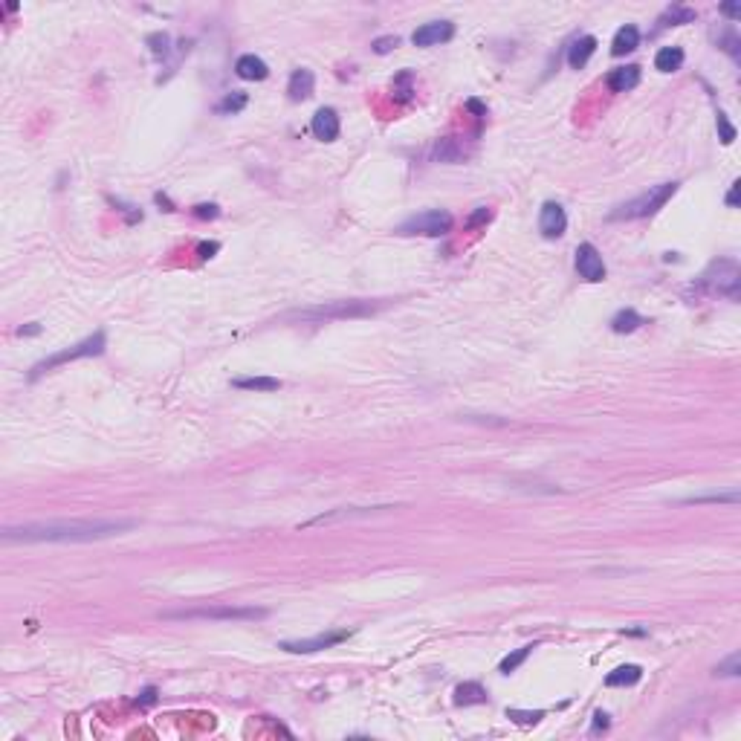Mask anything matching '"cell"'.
Returning a JSON list of instances; mask_svg holds the SVG:
<instances>
[{
    "mask_svg": "<svg viewBox=\"0 0 741 741\" xmlns=\"http://www.w3.org/2000/svg\"><path fill=\"white\" fill-rule=\"evenodd\" d=\"M136 527L134 518H73V521H33L6 527V542H99Z\"/></svg>",
    "mask_w": 741,
    "mask_h": 741,
    "instance_id": "obj_1",
    "label": "cell"
},
{
    "mask_svg": "<svg viewBox=\"0 0 741 741\" xmlns=\"http://www.w3.org/2000/svg\"><path fill=\"white\" fill-rule=\"evenodd\" d=\"M388 301H365V298H348V301H325V304H316V307H307V310H293L287 313L290 322H313V325H322V322H339V319H362V316H370L383 310Z\"/></svg>",
    "mask_w": 741,
    "mask_h": 741,
    "instance_id": "obj_2",
    "label": "cell"
},
{
    "mask_svg": "<svg viewBox=\"0 0 741 741\" xmlns=\"http://www.w3.org/2000/svg\"><path fill=\"white\" fill-rule=\"evenodd\" d=\"M677 192V182H660V185H652L648 192L620 203L611 214L608 221H640V218H652L655 211H660Z\"/></svg>",
    "mask_w": 741,
    "mask_h": 741,
    "instance_id": "obj_3",
    "label": "cell"
},
{
    "mask_svg": "<svg viewBox=\"0 0 741 741\" xmlns=\"http://www.w3.org/2000/svg\"><path fill=\"white\" fill-rule=\"evenodd\" d=\"M698 287L713 296H727L730 301H738L741 296V269L733 258H718L706 267V272L698 278Z\"/></svg>",
    "mask_w": 741,
    "mask_h": 741,
    "instance_id": "obj_4",
    "label": "cell"
},
{
    "mask_svg": "<svg viewBox=\"0 0 741 741\" xmlns=\"http://www.w3.org/2000/svg\"><path fill=\"white\" fill-rule=\"evenodd\" d=\"M163 617L165 620H261V617H267V611L252 605H200L182 611H163Z\"/></svg>",
    "mask_w": 741,
    "mask_h": 741,
    "instance_id": "obj_5",
    "label": "cell"
},
{
    "mask_svg": "<svg viewBox=\"0 0 741 741\" xmlns=\"http://www.w3.org/2000/svg\"><path fill=\"white\" fill-rule=\"evenodd\" d=\"M105 345H107L105 333L96 330L93 336H87L84 342H78V345H73V348H67V351H58V354L41 359L38 365H33V370H29V380L44 377L47 370H52V368H58V365H67V362H76V359H84V356H99V354H105Z\"/></svg>",
    "mask_w": 741,
    "mask_h": 741,
    "instance_id": "obj_6",
    "label": "cell"
},
{
    "mask_svg": "<svg viewBox=\"0 0 741 741\" xmlns=\"http://www.w3.org/2000/svg\"><path fill=\"white\" fill-rule=\"evenodd\" d=\"M452 223H455V218L449 211H443V209H428V211H420V214H414V218H409V221H403L397 226V232L399 235H428V238H440V235H446L449 229H452Z\"/></svg>",
    "mask_w": 741,
    "mask_h": 741,
    "instance_id": "obj_7",
    "label": "cell"
},
{
    "mask_svg": "<svg viewBox=\"0 0 741 741\" xmlns=\"http://www.w3.org/2000/svg\"><path fill=\"white\" fill-rule=\"evenodd\" d=\"M351 631H327V634H316V637H304V640H284L278 648H284L290 655H310V652H322V648H330L336 643L348 640Z\"/></svg>",
    "mask_w": 741,
    "mask_h": 741,
    "instance_id": "obj_8",
    "label": "cell"
},
{
    "mask_svg": "<svg viewBox=\"0 0 741 741\" xmlns=\"http://www.w3.org/2000/svg\"><path fill=\"white\" fill-rule=\"evenodd\" d=\"M576 269L579 275L585 278V281H602L605 278V264H602V255L597 252V246L594 243H579L576 246Z\"/></svg>",
    "mask_w": 741,
    "mask_h": 741,
    "instance_id": "obj_9",
    "label": "cell"
},
{
    "mask_svg": "<svg viewBox=\"0 0 741 741\" xmlns=\"http://www.w3.org/2000/svg\"><path fill=\"white\" fill-rule=\"evenodd\" d=\"M565 229H568V214H565V209H562L559 203L547 200V203L542 206V211H539V232H542V238L556 240V238L565 235Z\"/></svg>",
    "mask_w": 741,
    "mask_h": 741,
    "instance_id": "obj_10",
    "label": "cell"
},
{
    "mask_svg": "<svg viewBox=\"0 0 741 741\" xmlns=\"http://www.w3.org/2000/svg\"><path fill=\"white\" fill-rule=\"evenodd\" d=\"M452 35H455L452 21H431V23H423V26L414 29L412 44L414 47H438V44L452 41Z\"/></svg>",
    "mask_w": 741,
    "mask_h": 741,
    "instance_id": "obj_11",
    "label": "cell"
},
{
    "mask_svg": "<svg viewBox=\"0 0 741 741\" xmlns=\"http://www.w3.org/2000/svg\"><path fill=\"white\" fill-rule=\"evenodd\" d=\"M310 131H313V136L322 139V142H333V139H339V131H342V125H339L336 110H333V107H322V110H316V116H313V122H310Z\"/></svg>",
    "mask_w": 741,
    "mask_h": 741,
    "instance_id": "obj_12",
    "label": "cell"
},
{
    "mask_svg": "<svg viewBox=\"0 0 741 741\" xmlns=\"http://www.w3.org/2000/svg\"><path fill=\"white\" fill-rule=\"evenodd\" d=\"M605 84L611 93H629L640 84V67L637 64H629V67H617L605 76Z\"/></svg>",
    "mask_w": 741,
    "mask_h": 741,
    "instance_id": "obj_13",
    "label": "cell"
},
{
    "mask_svg": "<svg viewBox=\"0 0 741 741\" xmlns=\"http://www.w3.org/2000/svg\"><path fill=\"white\" fill-rule=\"evenodd\" d=\"M235 73L243 78V81H264L269 76V67H267V61L258 58V55H240L235 61Z\"/></svg>",
    "mask_w": 741,
    "mask_h": 741,
    "instance_id": "obj_14",
    "label": "cell"
},
{
    "mask_svg": "<svg viewBox=\"0 0 741 741\" xmlns=\"http://www.w3.org/2000/svg\"><path fill=\"white\" fill-rule=\"evenodd\" d=\"M313 87H316V76L310 70H296L290 76V84H287V96L293 102H304L313 96Z\"/></svg>",
    "mask_w": 741,
    "mask_h": 741,
    "instance_id": "obj_15",
    "label": "cell"
},
{
    "mask_svg": "<svg viewBox=\"0 0 741 741\" xmlns=\"http://www.w3.org/2000/svg\"><path fill=\"white\" fill-rule=\"evenodd\" d=\"M594 52H597V38H594V35H582V38H576V41L571 44V49H568V64H571L573 70H582V67L591 61Z\"/></svg>",
    "mask_w": 741,
    "mask_h": 741,
    "instance_id": "obj_16",
    "label": "cell"
},
{
    "mask_svg": "<svg viewBox=\"0 0 741 741\" xmlns=\"http://www.w3.org/2000/svg\"><path fill=\"white\" fill-rule=\"evenodd\" d=\"M637 44H640V29H637V26H631V23H626V26H620V29H617V35H614V41H611V55H626V52H634V49H637Z\"/></svg>",
    "mask_w": 741,
    "mask_h": 741,
    "instance_id": "obj_17",
    "label": "cell"
},
{
    "mask_svg": "<svg viewBox=\"0 0 741 741\" xmlns=\"http://www.w3.org/2000/svg\"><path fill=\"white\" fill-rule=\"evenodd\" d=\"M643 677V669L629 663V666H617L614 672H608L605 677V687H634L637 681Z\"/></svg>",
    "mask_w": 741,
    "mask_h": 741,
    "instance_id": "obj_18",
    "label": "cell"
},
{
    "mask_svg": "<svg viewBox=\"0 0 741 741\" xmlns=\"http://www.w3.org/2000/svg\"><path fill=\"white\" fill-rule=\"evenodd\" d=\"M681 64H684L681 47H663L655 55V70H660V73H675V70H681Z\"/></svg>",
    "mask_w": 741,
    "mask_h": 741,
    "instance_id": "obj_19",
    "label": "cell"
},
{
    "mask_svg": "<svg viewBox=\"0 0 741 741\" xmlns=\"http://www.w3.org/2000/svg\"><path fill=\"white\" fill-rule=\"evenodd\" d=\"M455 704L457 706H472V704H486V689L475 681H467L455 689Z\"/></svg>",
    "mask_w": 741,
    "mask_h": 741,
    "instance_id": "obj_20",
    "label": "cell"
},
{
    "mask_svg": "<svg viewBox=\"0 0 741 741\" xmlns=\"http://www.w3.org/2000/svg\"><path fill=\"white\" fill-rule=\"evenodd\" d=\"M232 385L240 391H278L281 388V383L275 377H235Z\"/></svg>",
    "mask_w": 741,
    "mask_h": 741,
    "instance_id": "obj_21",
    "label": "cell"
},
{
    "mask_svg": "<svg viewBox=\"0 0 741 741\" xmlns=\"http://www.w3.org/2000/svg\"><path fill=\"white\" fill-rule=\"evenodd\" d=\"M640 325H646V319H643L640 313H634L631 307H629V310H620V313L611 319V330H614V333H634Z\"/></svg>",
    "mask_w": 741,
    "mask_h": 741,
    "instance_id": "obj_22",
    "label": "cell"
},
{
    "mask_svg": "<svg viewBox=\"0 0 741 741\" xmlns=\"http://www.w3.org/2000/svg\"><path fill=\"white\" fill-rule=\"evenodd\" d=\"M463 157H467V151L457 145V139H440L435 145V160L440 163H460Z\"/></svg>",
    "mask_w": 741,
    "mask_h": 741,
    "instance_id": "obj_23",
    "label": "cell"
},
{
    "mask_svg": "<svg viewBox=\"0 0 741 741\" xmlns=\"http://www.w3.org/2000/svg\"><path fill=\"white\" fill-rule=\"evenodd\" d=\"M695 18H698L695 9H689V6H669V9L663 12L660 23H663V26H684V23H692Z\"/></svg>",
    "mask_w": 741,
    "mask_h": 741,
    "instance_id": "obj_24",
    "label": "cell"
},
{
    "mask_svg": "<svg viewBox=\"0 0 741 741\" xmlns=\"http://www.w3.org/2000/svg\"><path fill=\"white\" fill-rule=\"evenodd\" d=\"M718 47L733 58V61H738L741 58V38H738V33L735 29L730 26V29H724V33L718 35Z\"/></svg>",
    "mask_w": 741,
    "mask_h": 741,
    "instance_id": "obj_25",
    "label": "cell"
},
{
    "mask_svg": "<svg viewBox=\"0 0 741 741\" xmlns=\"http://www.w3.org/2000/svg\"><path fill=\"white\" fill-rule=\"evenodd\" d=\"M536 646H521V648H515V652H510L504 660H501V666H498V672H504V675H510V672H515L524 660L530 658V652H533Z\"/></svg>",
    "mask_w": 741,
    "mask_h": 741,
    "instance_id": "obj_26",
    "label": "cell"
},
{
    "mask_svg": "<svg viewBox=\"0 0 741 741\" xmlns=\"http://www.w3.org/2000/svg\"><path fill=\"white\" fill-rule=\"evenodd\" d=\"M243 107H246V93H232V96H226L214 110L226 116V113H238V110H243Z\"/></svg>",
    "mask_w": 741,
    "mask_h": 741,
    "instance_id": "obj_27",
    "label": "cell"
},
{
    "mask_svg": "<svg viewBox=\"0 0 741 741\" xmlns=\"http://www.w3.org/2000/svg\"><path fill=\"white\" fill-rule=\"evenodd\" d=\"M168 44H171V38H168L165 33H153V35H148V47H151V52L157 55V58H165V55H168Z\"/></svg>",
    "mask_w": 741,
    "mask_h": 741,
    "instance_id": "obj_28",
    "label": "cell"
},
{
    "mask_svg": "<svg viewBox=\"0 0 741 741\" xmlns=\"http://www.w3.org/2000/svg\"><path fill=\"white\" fill-rule=\"evenodd\" d=\"M741 672V655L738 652H733L727 660H721L718 666H716V675H721V677H733V675H738Z\"/></svg>",
    "mask_w": 741,
    "mask_h": 741,
    "instance_id": "obj_29",
    "label": "cell"
},
{
    "mask_svg": "<svg viewBox=\"0 0 741 741\" xmlns=\"http://www.w3.org/2000/svg\"><path fill=\"white\" fill-rule=\"evenodd\" d=\"M507 718L518 721V724H536L539 718H544L542 709H536V713H524V709H507Z\"/></svg>",
    "mask_w": 741,
    "mask_h": 741,
    "instance_id": "obj_30",
    "label": "cell"
},
{
    "mask_svg": "<svg viewBox=\"0 0 741 741\" xmlns=\"http://www.w3.org/2000/svg\"><path fill=\"white\" fill-rule=\"evenodd\" d=\"M718 134H721V142L724 145H733L735 142V128L730 125V119H727V113H718Z\"/></svg>",
    "mask_w": 741,
    "mask_h": 741,
    "instance_id": "obj_31",
    "label": "cell"
},
{
    "mask_svg": "<svg viewBox=\"0 0 741 741\" xmlns=\"http://www.w3.org/2000/svg\"><path fill=\"white\" fill-rule=\"evenodd\" d=\"M706 501H730V504H735L738 501V496L735 492H727V496H692V498H684V504H706Z\"/></svg>",
    "mask_w": 741,
    "mask_h": 741,
    "instance_id": "obj_32",
    "label": "cell"
},
{
    "mask_svg": "<svg viewBox=\"0 0 741 741\" xmlns=\"http://www.w3.org/2000/svg\"><path fill=\"white\" fill-rule=\"evenodd\" d=\"M492 218V211L486 209V206H478L472 214H469V221H467V229H475V226H481V223H486Z\"/></svg>",
    "mask_w": 741,
    "mask_h": 741,
    "instance_id": "obj_33",
    "label": "cell"
},
{
    "mask_svg": "<svg viewBox=\"0 0 741 741\" xmlns=\"http://www.w3.org/2000/svg\"><path fill=\"white\" fill-rule=\"evenodd\" d=\"M397 44H399V38H397V35H385V38H377V41H374V52L385 55V52H391V49H394Z\"/></svg>",
    "mask_w": 741,
    "mask_h": 741,
    "instance_id": "obj_34",
    "label": "cell"
},
{
    "mask_svg": "<svg viewBox=\"0 0 741 741\" xmlns=\"http://www.w3.org/2000/svg\"><path fill=\"white\" fill-rule=\"evenodd\" d=\"M194 214H197V218H209L211 221V218H218V214H221V209L214 203H200V206H194Z\"/></svg>",
    "mask_w": 741,
    "mask_h": 741,
    "instance_id": "obj_35",
    "label": "cell"
},
{
    "mask_svg": "<svg viewBox=\"0 0 741 741\" xmlns=\"http://www.w3.org/2000/svg\"><path fill=\"white\" fill-rule=\"evenodd\" d=\"M738 189H741V182H733V185H730V192H727V206H730V209L738 206Z\"/></svg>",
    "mask_w": 741,
    "mask_h": 741,
    "instance_id": "obj_36",
    "label": "cell"
},
{
    "mask_svg": "<svg viewBox=\"0 0 741 741\" xmlns=\"http://www.w3.org/2000/svg\"><path fill=\"white\" fill-rule=\"evenodd\" d=\"M721 12H724L727 18H733V21H735V18H741V4H724V6H721Z\"/></svg>",
    "mask_w": 741,
    "mask_h": 741,
    "instance_id": "obj_37",
    "label": "cell"
},
{
    "mask_svg": "<svg viewBox=\"0 0 741 741\" xmlns=\"http://www.w3.org/2000/svg\"><path fill=\"white\" fill-rule=\"evenodd\" d=\"M218 250H221V246H218V243H200V250H197V252H200L203 258H211V255H214V252H218Z\"/></svg>",
    "mask_w": 741,
    "mask_h": 741,
    "instance_id": "obj_38",
    "label": "cell"
},
{
    "mask_svg": "<svg viewBox=\"0 0 741 741\" xmlns=\"http://www.w3.org/2000/svg\"><path fill=\"white\" fill-rule=\"evenodd\" d=\"M153 701H157V689H153V687H148V689L142 692L139 704H142V706H148V704H153Z\"/></svg>",
    "mask_w": 741,
    "mask_h": 741,
    "instance_id": "obj_39",
    "label": "cell"
},
{
    "mask_svg": "<svg viewBox=\"0 0 741 741\" xmlns=\"http://www.w3.org/2000/svg\"><path fill=\"white\" fill-rule=\"evenodd\" d=\"M594 730H608V713H594Z\"/></svg>",
    "mask_w": 741,
    "mask_h": 741,
    "instance_id": "obj_40",
    "label": "cell"
},
{
    "mask_svg": "<svg viewBox=\"0 0 741 741\" xmlns=\"http://www.w3.org/2000/svg\"><path fill=\"white\" fill-rule=\"evenodd\" d=\"M467 107H469V110H475L478 116H486V107H484L481 102H475V99H469V102H467Z\"/></svg>",
    "mask_w": 741,
    "mask_h": 741,
    "instance_id": "obj_41",
    "label": "cell"
},
{
    "mask_svg": "<svg viewBox=\"0 0 741 741\" xmlns=\"http://www.w3.org/2000/svg\"><path fill=\"white\" fill-rule=\"evenodd\" d=\"M41 333V325H29V327H21V336H35Z\"/></svg>",
    "mask_w": 741,
    "mask_h": 741,
    "instance_id": "obj_42",
    "label": "cell"
}]
</instances>
